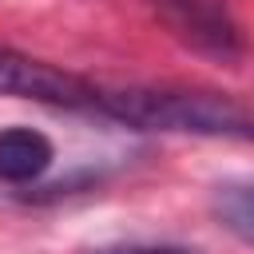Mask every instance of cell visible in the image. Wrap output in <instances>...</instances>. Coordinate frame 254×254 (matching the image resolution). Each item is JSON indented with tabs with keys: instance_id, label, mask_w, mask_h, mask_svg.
I'll list each match as a JSON object with an SVG mask.
<instances>
[{
	"instance_id": "cell-6",
	"label": "cell",
	"mask_w": 254,
	"mask_h": 254,
	"mask_svg": "<svg viewBox=\"0 0 254 254\" xmlns=\"http://www.w3.org/2000/svg\"><path fill=\"white\" fill-rule=\"evenodd\" d=\"M91 254H190L183 246H151V242H127V246H99Z\"/></svg>"
},
{
	"instance_id": "cell-3",
	"label": "cell",
	"mask_w": 254,
	"mask_h": 254,
	"mask_svg": "<svg viewBox=\"0 0 254 254\" xmlns=\"http://www.w3.org/2000/svg\"><path fill=\"white\" fill-rule=\"evenodd\" d=\"M159 20L194 52L214 56V60H234L242 56V36L238 24L226 16L218 0H151Z\"/></svg>"
},
{
	"instance_id": "cell-4",
	"label": "cell",
	"mask_w": 254,
	"mask_h": 254,
	"mask_svg": "<svg viewBox=\"0 0 254 254\" xmlns=\"http://www.w3.org/2000/svg\"><path fill=\"white\" fill-rule=\"evenodd\" d=\"M56 159V147L36 127H4L0 131V183L24 187L36 183Z\"/></svg>"
},
{
	"instance_id": "cell-1",
	"label": "cell",
	"mask_w": 254,
	"mask_h": 254,
	"mask_svg": "<svg viewBox=\"0 0 254 254\" xmlns=\"http://www.w3.org/2000/svg\"><path fill=\"white\" fill-rule=\"evenodd\" d=\"M139 131L202 135V139H254V119L222 95L210 91H175V87H123L99 91L95 107Z\"/></svg>"
},
{
	"instance_id": "cell-5",
	"label": "cell",
	"mask_w": 254,
	"mask_h": 254,
	"mask_svg": "<svg viewBox=\"0 0 254 254\" xmlns=\"http://www.w3.org/2000/svg\"><path fill=\"white\" fill-rule=\"evenodd\" d=\"M210 210L222 230L254 246V179H230L210 190Z\"/></svg>"
},
{
	"instance_id": "cell-2",
	"label": "cell",
	"mask_w": 254,
	"mask_h": 254,
	"mask_svg": "<svg viewBox=\"0 0 254 254\" xmlns=\"http://www.w3.org/2000/svg\"><path fill=\"white\" fill-rule=\"evenodd\" d=\"M0 95L36 99V103H52V107H95L99 87H91L87 79H79L64 67H52L24 52L0 48Z\"/></svg>"
}]
</instances>
